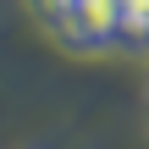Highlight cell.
Returning a JSON list of instances; mask_svg holds the SVG:
<instances>
[{
  "instance_id": "1",
  "label": "cell",
  "mask_w": 149,
  "mask_h": 149,
  "mask_svg": "<svg viewBox=\"0 0 149 149\" xmlns=\"http://www.w3.org/2000/svg\"><path fill=\"white\" fill-rule=\"evenodd\" d=\"M72 33L77 39H111V33H122V0H77L72 11Z\"/></svg>"
},
{
  "instance_id": "2",
  "label": "cell",
  "mask_w": 149,
  "mask_h": 149,
  "mask_svg": "<svg viewBox=\"0 0 149 149\" xmlns=\"http://www.w3.org/2000/svg\"><path fill=\"white\" fill-rule=\"evenodd\" d=\"M50 6H61V11H72V6H77V0H50Z\"/></svg>"
}]
</instances>
